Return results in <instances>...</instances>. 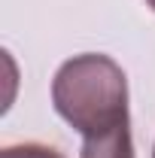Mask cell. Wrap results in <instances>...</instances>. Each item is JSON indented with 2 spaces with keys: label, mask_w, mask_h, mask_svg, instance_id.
Listing matches in <instances>:
<instances>
[{
  "label": "cell",
  "mask_w": 155,
  "mask_h": 158,
  "mask_svg": "<svg viewBox=\"0 0 155 158\" xmlns=\"http://www.w3.org/2000/svg\"><path fill=\"white\" fill-rule=\"evenodd\" d=\"M79 158H134V140H131V125H119L107 134L85 137Z\"/></svg>",
  "instance_id": "2"
},
{
  "label": "cell",
  "mask_w": 155,
  "mask_h": 158,
  "mask_svg": "<svg viewBox=\"0 0 155 158\" xmlns=\"http://www.w3.org/2000/svg\"><path fill=\"white\" fill-rule=\"evenodd\" d=\"M0 158H64V155L43 143H19V146H6Z\"/></svg>",
  "instance_id": "3"
},
{
  "label": "cell",
  "mask_w": 155,
  "mask_h": 158,
  "mask_svg": "<svg viewBox=\"0 0 155 158\" xmlns=\"http://www.w3.org/2000/svg\"><path fill=\"white\" fill-rule=\"evenodd\" d=\"M152 158H155V152H152Z\"/></svg>",
  "instance_id": "5"
},
{
  "label": "cell",
  "mask_w": 155,
  "mask_h": 158,
  "mask_svg": "<svg viewBox=\"0 0 155 158\" xmlns=\"http://www.w3.org/2000/svg\"><path fill=\"white\" fill-rule=\"evenodd\" d=\"M146 3H149V6H152V9H155V0H146Z\"/></svg>",
  "instance_id": "4"
},
{
  "label": "cell",
  "mask_w": 155,
  "mask_h": 158,
  "mask_svg": "<svg viewBox=\"0 0 155 158\" xmlns=\"http://www.w3.org/2000/svg\"><path fill=\"white\" fill-rule=\"evenodd\" d=\"M52 103L82 137L107 134L128 122V79L110 55H73L52 79Z\"/></svg>",
  "instance_id": "1"
}]
</instances>
